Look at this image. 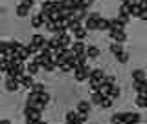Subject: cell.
<instances>
[{
    "instance_id": "6da1fadb",
    "label": "cell",
    "mask_w": 147,
    "mask_h": 124,
    "mask_svg": "<svg viewBox=\"0 0 147 124\" xmlns=\"http://www.w3.org/2000/svg\"><path fill=\"white\" fill-rule=\"evenodd\" d=\"M99 18H101V13H99V11L88 13L85 24H83V26H85V29H86V31H98V22H99Z\"/></svg>"
},
{
    "instance_id": "7a4b0ae2",
    "label": "cell",
    "mask_w": 147,
    "mask_h": 124,
    "mask_svg": "<svg viewBox=\"0 0 147 124\" xmlns=\"http://www.w3.org/2000/svg\"><path fill=\"white\" fill-rule=\"evenodd\" d=\"M35 6V2L33 0H22V2H18V6L15 9V13H17V17L18 18H26V17H30V9Z\"/></svg>"
},
{
    "instance_id": "3957f363",
    "label": "cell",
    "mask_w": 147,
    "mask_h": 124,
    "mask_svg": "<svg viewBox=\"0 0 147 124\" xmlns=\"http://www.w3.org/2000/svg\"><path fill=\"white\" fill-rule=\"evenodd\" d=\"M90 71H92L90 66L88 68H76V70H74V79L77 82H85V80H88Z\"/></svg>"
},
{
    "instance_id": "277c9868",
    "label": "cell",
    "mask_w": 147,
    "mask_h": 124,
    "mask_svg": "<svg viewBox=\"0 0 147 124\" xmlns=\"http://www.w3.org/2000/svg\"><path fill=\"white\" fill-rule=\"evenodd\" d=\"M142 115L138 111H123V124H140Z\"/></svg>"
},
{
    "instance_id": "5b68a950",
    "label": "cell",
    "mask_w": 147,
    "mask_h": 124,
    "mask_svg": "<svg viewBox=\"0 0 147 124\" xmlns=\"http://www.w3.org/2000/svg\"><path fill=\"white\" fill-rule=\"evenodd\" d=\"M40 115H42V113L35 111V109H31V108H24L26 124H33V122H37V121H40Z\"/></svg>"
},
{
    "instance_id": "8992f818",
    "label": "cell",
    "mask_w": 147,
    "mask_h": 124,
    "mask_svg": "<svg viewBox=\"0 0 147 124\" xmlns=\"http://www.w3.org/2000/svg\"><path fill=\"white\" fill-rule=\"evenodd\" d=\"M132 6H134V2H132V0H125V2H121V4H119V13H118V15H119V17H127V18H131Z\"/></svg>"
},
{
    "instance_id": "52a82bcc",
    "label": "cell",
    "mask_w": 147,
    "mask_h": 124,
    "mask_svg": "<svg viewBox=\"0 0 147 124\" xmlns=\"http://www.w3.org/2000/svg\"><path fill=\"white\" fill-rule=\"evenodd\" d=\"M46 42H48V38H44V35H40V33H35L31 36V40H30V44H33L35 48L40 49V51L46 49Z\"/></svg>"
},
{
    "instance_id": "ba28073f",
    "label": "cell",
    "mask_w": 147,
    "mask_h": 124,
    "mask_svg": "<svg viewBox=\"0 0 147 124\" xmlns=\"http://www.w3.org/2000/svg\"><path fill=\"white\" fill-rule=\"evenodd\" d=\"M109 36H110V40L116 42V44L127 42V33L125 31H109Z\"/></svg>"
},
{
    "instance_id": "9c48e42d",
    "label": "cell",
    "mask_w": 147,
    "mask_h": 124,
    "mask_svg": "<svg viewBox=\"0 0 147 124\" xmlns=\"http://www.w3.org/2000/svg\"><path fill=\"white\" fill-rule=\"evenodd\" d=\"M4 86H6V90L9 91V93H15V91H18L22 88L20 82H17L13 77H6V82H4Z\"/></svg>"
},
{
    "instance_id": "30bf717a",
    "label": "cell",
    "mask_w": 147,
    "mask_h": 124,
    "mask_svg": "<svg viewBox=\"0 0 147 124\" xmlns=\"http://www.w3.org/2000/svg\"><path fill=\"white\" fill-rule=\"evenodd\" d=\"M90 109H92L90 100H79V102H77L76 111L79 113V115H88V113H90Z\"/></svg>"
},
{
    "instance_id": "8fae6325",
    "label": "cell",
    "mask_w": 147,
    "mask_h": 124,
    "mask_svg": "<svg viewBox=\"0 0 147 124\" xmlns=\"http://www.w3.org/2000/svg\"><path fill=\"white\" fill-rule=\"evenodd\" d=\"M131 77H132V82H144V80H147V71L138 68V70L131 71Z\"/></svg>"
},
{
    "instance_id": "7c38bea8",
    "label": "cell",
    "mask_w": 147,
    "mask_h": 124,
    "mask_svg": "<svg viewBox=\"0 0 147 124\" xmlns=\"http://www.w3.org/2000/svg\"><path fill=\"white\" fill-rule=\"evenodd\" d=\"M105 77H107V73L101 70V68H94V70L90 71V77H88V79L98 80V82H103V80H105Z\"/></svg>"
},
{
    "instance_id": "4fadbf2b",
    "label": "cell",
    "mask_w": 147,
    "mask_h": 124,
    "mask_svg": "<svg viewBox=\"0 0 147 124\" xmlns=\"http://www.w3.org/2000/svg\"><path fill=\"white\" fill-rule=\"evenodd\" d=\"M72 51L79 57V55H85L86 53V44L85 42H79V40H74V44H72Z\"/></svg>"
},
{
    "instance_id": "5bb4252c",
    "label": "cell",
    "mask_w": 147,
    "mask_h": 124,
    "mask_svg": "<svg viewBox=\"0 0 147 124\" xmlns=\"http://www.w3.org/2000/svg\"><path fill=\"white\" fill-rule=\"evenodd\" d=\"M72 44H74V38H72V35H70V33L59 36V46H61L63 49H70V48H72Z\"/></svg>"
},
{
    "instance_id": "9a60e30c",
    "label": "cell",
    "mask_w": 147,
    "mask_h": 124,
    "mask_svg": "<svg viewBox=\"0 0 147 124\" xmlns=\"http://www.w3.org/2000/svg\"><path fill=\"white\" fill-rule=\"evenodd\" d=\"M26 73L30 77H33V75H37V73H40V66H39V64H35L33 60H30V62L26 64Z\"/></svg>"
},
{
    "instance_id": "2e32d148",
    "label": "cell",
    "mask_w": 147,
    "mask_h": 124,
    "mask_svg": "<svg viewBox=\"0 0 147 124\" xmlns=\"http://www.w3.org/2000/svg\"><path fill=\"white\" fill-rule=\"evenodd\" d=\"M20 86H22V88H26L28 91H31V88L35 86V80H33V77H30V75L26 73V75L22 77V80H20Z\"/></svg>"
},
{
    "instance_id": "e0dca14e",
    "label": "cell",
    "mask_w": 147,
    "mask_h": 124,
    "mask_svg": "<svg viewBox=\"0 0 147 124\" xmlns=\"http://www.w3.org/2000/svg\"><path fill=\"white\" fill-rule=\"evenodd\" d=\"M86 57L88 58H98L99 55H101V49L98 48V46H86Z\"/></svg>"
},
{
    "instance_id": "ac0fdd59",
    "label": "cell",
    "mask_w": 147,
    "mask_h": 124,
    "mask_svg": "<svg viewBox=\"0 0 147 124\" xmlns=\"http://www.w3.org/2000/svg\"><path fill=\"white\" fill-rule=\"evenodd\" d=\"M81 27H83V24H81V22H77L76 18H70V20H66V29L72 31V33H76V31L81 29Z\"/></svg>"
},
{
    "instance_id": "d6986e66",
    "label": "cell",
    "mask_w": 147,
    "mask_h": 124,
    "mask_svg": "<svg viewBox=\"0 0 147 124\" xmlns=\"http://www.w3.org/2000/svg\"><path fill=\"white\" fill-rule=\"evenodd\" d=\"M109 51L116 57V55H119V53H123L125 49H123V44H116V42H110V46H109Z\"/></svg>"
},
{
    "instance_id": "ffe728a7",
    "label": "cell",
    "mask_w": 147,
    "mask_h": 124,
    "mask_svg": "<svg viewBox=\"0 0 147 124\" xmlns=\"http://www.w3.org/2000/svg\"><path fill=\"white\" fill-rule=\"evenodd\" d=\"M26 108H31V109H35V111L42 113L46 106H44V104H40V100H37V102H30V100H26Z\"/></svg>"
},
{
    "instance_id": "44dd1931",
    "label": "cell",
    "mask_w": 147,
    "mask_h": 124,
    "mask_svg": "<svg viewBox=\"0 0 147 124\" xmlns=\"http://www.w3.org/2000/svg\"><path fill=\"white\" fill-rule=\"evenodd\" d=\"M109 97L112 99V100H118L119 97H121V88H119L118 84H114L112 88H110V93H109Z\"/></svg>"
},
{
    "instance_id": "7402d4cb",
    "label": "cell",
    "mask_w": 147,
    "mask_h": 124,
    "mask_svg": "<svg viewBox=\"0 0 147 124\" xmlns=\"http://www.w3.org/2000/svg\"><path fill=\"white\" fill-rule=\"evenodd\" d=\"M31 27H35V29H39V27H44V20L40 18L39 13L31 17Z\"/></svg>"
},
{
    "instance_id": "603a6c76",
    "label": "cell",
    "mask_w": 147,
    "mask_h": 124,
    "mask_svg": "<svg viewBox=\"0 0 147 124\" xmlns=\"http://www.w3.org/2000/svg\"><path fill=\"white\" fill-rule=\"evenodd\" d=\"M76 68H88V57L86 55H79L76 60ZM74 68V70H76Z\"/></svg>"
},
{
    "instance_id": "cb8c5ba5",
    "label": "cell",
    "mask_w": 147,
    "mask_h": 124,
    "mask_svg": "<svg viewBox=\"0 0 147 124\" xmlns=\"http://www.w3.org/2000/svg\"><path fill=\"white\" fill-rule=\"evenodd\" d=\"M144 11H145V9L140 7V2H134V6H132V11H131V18H132V17H134V18H140Z\"/></svg>"
},
{
    "instance_id": "d4e9b609",
    "label": "cell",
    "mask_w": 147,
    "mask_h": 124,
    "mask_svg": "<svg viewBox=\"0 0 147 124\" xmlns=\"http://www.w3.org/2000/svg\"><path fill=\"white\" fill-rule=\"evenodd\" d=\"M86 35H88V31H86V29H85V26H83L81 29H77L76 33H74V38H76V40H79V42H83V40L86 38Z\"/></svg>"
},
{
    "instance_id": "484cf974",
    "label": "cell",
    "mask_w": 147,
    "mask_h": 124,
    "mask_svg": "<svg viewBox=\"0 0 147 124\" xmlns=\"http://www.w3.org/2000/svg\"><path fill=\"white\" fill-rule=\"evenodd\" d=\"M134 104L138 108H147V95H136Z\"/></svg>"
},
{
    "instance_id": "4316f807",
    "label": "cell",
    "mask_w": 147,
    "mask_h": 124,
    "mask_svg": "<svg viewBox=\"0 0 147 124\" xmlns=\"http://www.w3.org/2000/svg\"><path fill=\"white\" fill-rule=\"evenodd\" d=\"M77 119H79V113L74 111V109H70V111L66 113V124H74V122H77Z\"/></svg>"
},
{
    "instance_id": "83f0119b",
    "label": "cell",
    "mask_w": 147,
    "mask_h": 124,
    "mask_svg": "<svg viewBox=\"0 0 147 124\" xmlns=\"http://www.w3.org/2000/svg\"><path fill=\"white\" fill-rule=\"evenodd\" d=\"M105 97L101 93H92V97H90V104L92 106H101V100H103Z\"/></svg>"
},
{
    "instance_id": "f1b7e54d",
    "label": "cell",
    "mask_w": 147,
    "mask_h": 124,
    "mask_svg": "<svg viewBox=\"0 0 147 124\" xmlns=\"http://www.w3.org/2000/svg\"><path fill=\"white\" fill-rule=\"evenodd\" d=\"M109 29H110V27H109V18L101 17L99 22H98V31H109Z\"/></svg>"
},
{
    "instance_id": "f546056e",
    "label": "cell",
    "mask_w": 147,
    "mask_h": 124,
    "mask_svg": "<svg viewBox=\"0 0 147 124\" xmlns=\"http://www.w3.org/2000/svg\"><path fill=\"white\" fill-rule=\"evenodd\" d=\"M88 88H90V91H92V93H99L101 82H98V80H92V79H88Z\"/></svg>"
},
{
    "instance_id": "4dcf8cb0",
    "label": "cell",
    "mask_w": 147,
    "mask_h": 124,
    "mask_svg": "<svg viewBox=\"0 0 147 124\" xmlns=\"http://www.w3.org/2000/svg\"><path fill=\"white\" fill-rule=\"evenodd\" d=\"M110 124H123V111L110 115Z\"/></svg>"
},
{
    "instance_id": "1f68e13d",
    "label": "cell",
    "mask_w": 147,
    "mask_h": 124,
    "mask_svg": "<svg viewBox=\"0 0 147 124\" xmlns=\"http://www.w3.org/2000/svg\"><path fill=\"white\" fill-rule=\"evenodd\" d=\"M55 70H57V66H55V64L50 60V62H46L42 68H40V71H46V73H53Z\"/></svg>"
},
{
    "instance_id": "d6a6232c",
    "label": "cell",
    "mask_w": 147,
    "mask_h": 124,
    "mask_svg": "<svg viewBox=\"0 0 147 124\" xmlns=\"http://www.w3.org/2000/svg\"><path fill=\"white\" fill-rule=\"evenodd\" d=\"M112 106H114V100L110 99V97H105L103 100H101V106H99V108H103V109H110Z\"/></svg>"
},
{
    "instance_id": "836d02e7",
    "label": "cell",
    "mask_w": 147,
    "mask_h": 124,
    "mask_svg": "<svg viewBox=\"0 0 147 124\" xmlns=\"http://www.w3.org/2000/svg\"><path fill=\"white\" fill-rule=\"evenodd\" d=\"M57 70H59V71H63V73H70V71H74V66H72L70 62H63L61 66L57 68Z\"/></svg>"
},
{
    "instance_id": "e575fe53",
    "label": "cell",
    "mask_w": 147,
    "mask_h": 124,
    "mask_svg": "<svg viewBox=\"0 0 147 124\" xmlns=\"http://www.w3.org/2000/svg\"><path fill=\"white\" fill-rule=\"evenodd\" d=\"M129 57H131V55H129L127 51H123V53L116 55V60H118L119 64H127V62H129Z\"/></svg>"
},
{
    "instance_id": "d590c367",
    "label": "cell",
    "mask_w": 147,
    "mask_h": 124,
    "mask_svg": "<svg viewBox=\"0 0 147 124\" xmlns=\"http://www.w3.org/2000/svg\"><path fill=\"white\" fill-rule=\"evenodd\" d=\"M26 51L30 53L31 57H35V55H39V53H40V49H39V48H35L33 44H26Z\"/></svg>"
},
{
    "instance_id": "8d00e7d4",
    "label": "cell",
    "mask_w": 147,
    "mask_h": 124,
    "mask_svg": "<svg viewBox=\"0 0 147 124\" xmlns=\"http://www.w3.org/2000/svg\"><path fill=\"white\" fill-rule=\"evenodd\" d=\"M50 100H52V95L48 93V91H44V93H40V104H44V106H48Z\"/></svg>"
},
{
    "instance_id": "74e56055",
    "label": "cell",
    "mask_w": 147,
    "mask_h": 124,
    "mask_svg": "<svg viewBox=\"0 0 147 124\" xmlns=\"http://www.w3.org/2000/svg\"><path fill=\"white\" fill-rule=\"evenodd\" d=\"M92 4H94V2H79V9H77V11L86 13V11H88V9L92 7Z\"/></svg>"
},
{
    "instance_id": "f35d334b",
    "label": "cell",
    "mask_w": 147,
    "mask_h": 124,
    "mask_svg": "<svg viewBox=\"0 0 147 124\" xmlns=\"http://www.w3.org/2000/svg\"><path fill=\"white\" fill-rule=\"evenodd\" d=\"M31 91H35V93H44V84L42 82H35V86L31 88Z\"/></svg>"
},
{
    "instance_id": "ab89813d",
    "label": "cell",
    "mask_w": 147,
    "mask_h": 124,
    "mask_svg": "<svg viewBox=\"0 0 147 124\" xmlns=\"http://www.w3.org/2000/svg\"><path fill=\"white\" fill-rule=\"evenodd\" d=\"M7 70H9V62L0 58V73H7Z\"/></svg>"
},
{
    "instance_id": "60d3db41",
    "label": "cell",
    "mask_w": 147,
    "mask_h": 124,
    "mask_svg": "<svg viewBox=\"0 0 147 124\" xmlns=\"http://www.w3.org/2000/svg\"><path fill=\"white\" fill-rule=\"evenodd\" d=\"M103 82H105V84H109V86H114V84H116V77H112V75H107Z\"/></svg>"
},
{
    "instance_id": "b9f144b4",
    "label": "cell",
    "mask_w": 147,
    "mask_h": 124,
    "mask_svg": "<svg viewBox=\"0 0 147 124\" xmlns=\"http://www.w3.org/2000/svg\"><path fill=\"white\" fill-rule=\"evenodd\" d=\"M6 48H7V40H0V57L4 55V51H6Z\"/></svg>"
},
{
    "instance_id": "7bdbcfd3",
    "label": "cell",
    "mask_w": 147,
    "mask_h": 124,
    "mask_svg": "<svg viewBox=\"0 0 147 124\" xmlns=\"http://www.w3.org/2000/svg\"><path fill=\"white\" fill-rule=\"evenodd\" d=\"M0 124H11V121H7V119H2V121H0Z\"/></svg>"
},
{
    "instance_id": "ee69618b",
    "label": "cell",
    "mask_w": 147,
    "mask_h": 124,
    "mask_svg": "<svg viewBox=\"0 0 147 124\" xmlns=\"http://www.w3.org/2000/svg\"><path fill=\"white\" fill-rule=\"evenodd\" d=\"M35 124H48V122H44V121H42V119H40V121H37Z\"/></svg>"
},
{
    "instance_id": "f6af8a7d",
    "label": "cell",
    "mask_w": 147,
    "mask_h": 124,
    "mask_svg": "<svg viewBox=\"0 0 147 124\" xmlns=\"http://www.w3.org/2000/svg\"><path fill=\"white\" fill-rule=\"evenodd\" d=\"M145 24H147V22H145Z\"/></svg>"
},
{
    "instance_id": "bcb514c9",
    "label": "cell",
    "mask_w": 147,
    "mask_h": 124,
    "mask_svg": "<svg viewBox=\"0 0 147 124\" xmlns=\"http://www.w3.org/2000/svg\"><path fill=\"white\" fill-rule=\"evenodd\" d=\"M64 124H66V122H64Z\"/></svg>"
}]
</instances>
